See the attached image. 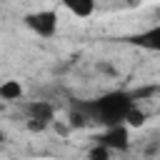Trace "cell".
<instances>
[{
    "mask_svg": "<svg viewBox=\"0 0 160 160\" xmlns=\"http://www.w3.org/2000/svg\"><path fill=\"white\" fill-rule=\"evenodd\" d=\"M122 120L128 122V128H142L145 120H148V112H142V110H138V108H130Z\"/></svg>",
    "mask_w": 160,
    "mask_h": 160,
    "instance_id": "ba28073f",
    "label": "cell"
},
{
    "mask_svg": "<svg viewBox=\"0 0 160 160\" xmlns=\"http://www.w3.org/2000/svg\"><path fill=\"white\" fill-rule=\"evenodd\" d=\"M88 160H110V150L105 148V145H95L90 152H88Z\"/></svg>",
    "mask_w": 160,
    "mask_h": 160,
    "instance_id": "9c48e42d",
    "label": "cell"
},
{
    "mask_svg": "<svg viewBox=\"0 0 160 160\" xmlns=\"http://www.w3.org/2000/svg\"><path fill=\"white\" fill-rule=\"evenodd\" d=\"M20 98H22V85L18 80L0 82V100H20Z\"/></svg>",
    "mask_w": 160,
    "mask_h": 160,
    "instance_id": "52a82bcc",
    "label": "cell"
},
{
    "mask_svg": "<svg viewBox=\"0 0 160 160\" xmlns=\"http://www.w3.org/2000/svg\"><path fill=\"white\" fill-rule=\"evenodd\" d=\"M155 92H158V85H148V88H138V90H132L130 98H132V100H138V98L142 100V98H152Z\"/></svg>",
    "mask_w": 160,
    "mask_h": 160,
    "instance_id": "8fae6325",
    "label": "cell"
},
{
    "mask_svg": "<svg viewBox=\"0 0 160 160\" xmlns=\"http://www.w3.org/2000/svg\"><path fill=\"white\" fill-rule=\"evenodd\" d=\"M132 42H138V45H142V48H148V50H158V48H160V28H152V30L132 38Z\"/></svg>",
    "mask_w": 160,
    "mask_h": 160,
    "instance_id": "8992f818",
    "label": "cell"
},
{
    "mask_svg": "<svg viewBox=\"0 0 160 160\" xmlns=\"http://www.w3.org/2000/svg\"><path fill=\"white\" fill-rule=\"evenodd\" d=\"M48 128V122H42V120H28V130H32V132H42Z\"/></svg>",
    "mask_w": 160,
    "mask_h": 160,
    "instance_id": "7c38bea8",
    "label": "cell"
},
{
    "mask_svg": "<svg viewBox=\"0 0 160 160\" xmlns=\"http://www.w3.org/2000/svg\"><path fill=\"white\" fill-rule=\"evenodd\" d=\"M158 148H160V145H158V140H152V142L145 148V155H148V158H155V155H158Z\"/></svg>",
    "mask_w": 160,
    "mask_h": 160,
    "instance_id": "4fadbf2b",
    "label": "cell"
},
{
    "mask_svg": "<svg viewBox=\"0 0 160 160\" xmlns=\"http://www.w3.org/2000/svg\"><path fill=\"white\" fill-rule=\"evenodd\" d=\"M130 108H132L130 92H110V95H105L90 105H82L80 110L88 118H100L105 125H115V122H122V118Z\"/></svg>",
    "mask_w": 160,
    "mask_h": 160,
    "instance_id": "6da1fadb",
    "label": "cell"
},
{
    "mask_svg": "<svg viewBox=\"0 0 160 160\" xmlns=\"http://www.w3.org/2000/svg\"><path fill=\"white\" fill-rule=\"evenodd\" d=\"M100 145H105L108 150H128V145H130L128 128H125L122 122L108 125V128H105V132L100 135Z\"/></svg>",
    "mask_w": 160,
    "mask_h": 160,
    "instance_id": "3957f363",
    "label": "cell"
},
{
    "mask_svg": "<svg viewBox=\"0 0 160 160\" xmlns=\"http://www.w3.org/2000/svg\"><path fill=\"white\" fill-rule=\"evenodd\" d=\"M88 120H90V118H88L82 110H72V112H70V128H85Z\"/></svg>",
    "mask_w": 160,
    "mask_h": 160,
    "instance_id": "30bf717a",
    "label": "cell"
},
{
    "mask_svg": "<svg viewBox=\"0 0 160 160\" xmlns=\"http://www.w3.org/2000/svg\"><path fill=\"white\" fill-rule=\"evenodd\" d=\"M60 2L78 18H90L95 10V0H60Z\"/></svg>",
    "mask_w": 160,
    "mask_h": 160,
    "instance_id": "5b68a950",
    "label": "cell"
},
{
    "mask_svg": "<svg viewBox=\"0 0 160 160\" xmlns=\"http://www.w3.org/2000/svg\"><path fill=\"white\" fill-rule=\"evenodd\" d=\"M2 142H5V132L0 130V145H2Z\"/></svg>",
    "mask_w": 160,
    "mask_h": 160,
    "instance_id": "5bb4252c",
    "label": "cell"
},
{
    "mask_svg": "<svg viewBox=\"0 0 160 160\" xmlns=\"http://www.w3.org/2000/svg\"><path fill=\"white\" fill-rule=\"evenodd\" d=\"M25 112H28V120H42V122H52L55 118V108L48 102V100H32L25 105Z\"/></svg>",
    "mask_w": 160,
    "mask_h": 160,
    "instance_id": "277c9868",
    "label": "cell"
},
{
    "mask_svg": "<svg viewBox=\"0 0 160 160\" xmlns=\"http://www.w3.org/2000/svg\"><path fill=\"white\" fill-rule=\"evenodd\" d=\"M0 110H2V100H0Z\"/></svg>",
    "mask_w": 160,
    "mask_h": 160,
    "instance_id": "9a60e30c",
    "label": "cell"
},
{
    "mask_svg": "<svg viewBox=\"0 0 160 160\" xmlns=\"http://www.w3.org/2000/svg\"><path fill=\"white\" fill-rule=\"evenodd\" d=\"M25 25L40 38H52L58 30V15L52 10H38V12L25 15Z\"/></svg>",
    "mask_w": 160,
    "mask_h": 160,
    "instance_id": "7a4b0ae2",
    "label": "cell"
}]
</instances>
